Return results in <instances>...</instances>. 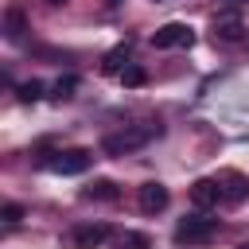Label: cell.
Returning <instances> with one entry per match:
<instances>
[{"mask_svg":"<svg viewBox=\"0 0 249 249\" xmlns=\"http://www.w3.org/2000/svg\"><path fill=\"white\" fill-rule=\"evenodd\" d=\"M214 233H218V222H214V218H202V214L183 218V222L175 226V241H179V245H206Z\"/></svg>","mask_w":249,"mask_h":249,"instance_id":"obj_1","label":"cell"},{"mask_svg":"<svg viewBox=\"0 0 249 249\" xmlns=\"http://www.w3.org/2000/svg\"><path fill=\"white\" fill-rule=\"evenodd\" d=\"M156 132H160V124H152V128H124V132H117V136H105V140H101V148H105L109 156H124V152H132V148L148 144Z\"/></svg>","mask_w":249,"mask_h":249,"instance_id":"obj_2","label":"cell"},{"mask_svg":"<svg viewBox=\"0 0 249 249\" xmlns=\"http://www.w3.org/2000/svg\"><path fill=\"white\" fill-rule=\"evenodd\" d=\"M195 43V31L187 23H163L156 35H152V47L156 51H171V47H191Z\"/></svg>","mask_w":249,"mask_h":249,"instance_id":"obj_3","label":"cell"},{"mask_svg":"<svg viewBox=\"0 0 249 249\" xmlns=\"http://www.w3.org/2000/svg\"><path fill=\"white\" fill-rule=\"evenodd\" d=\"M51 163V171H58V175H82L89 163H93V152H86V148H70V152H58L54 160H47Z\"/></svg>","mask_w":249,"mask_h":249,"instance_id":"obj_4","label":"cell"},{"mask_svg":"<svg viewBox=\"0 0 249 249\" xmlns=\"http://www.w3.org/2000/svg\"><path fill=\"white\" fill-rule=\"evenodd\" d=\"M109 226L105 222H86V226H78L74 230V249H97V245H105L109 241Z\"/></svg>","mask_w":249,"mask_h":249,"instance_id":"obj_5","label":"cell"},{"mask_svg":"<svg viewBox=\"0 0 249 249\" xmlns=\"http://www.w3.org/2000/svg\"><path fill=\"white\" fill-rule=\"evenodd\" d=\"M218 187H222V198H226V202H241V198L249 195V179H245L241 171H222V175H218Z\"/></svg>","mask_w":249,"mask_h":249,"instance_id":"obj_6","label":"cell"},{"mask_svg":"<svg viewBox=\"0 0 249 249\" xmlns=\"http://www.w3.org/2000/svg\"><path fill=\"white\" fill-rule=\"evenodd\" d=\"M167 187L163 183H144L140 187V210L144 214H160V210H167Z\"/></svg>","mask_w":249,"mask_h":249,"instance_id":"obj_7","label":"cell"},{"mask_svg":"<svg viewBox=\"0 0 249 249\" xmlns=\"http://www.w3.org/2000/svg\"><path fill=\"white\" fill-rule=\"evenodd\" d=\"M191 202H195L198 210L218 206V202H222V187H218V179H198V183L191 187Z\"/></svg>","mask_w":249,"mask_h":249,"instance_id":"obj_8","label":"cell"},{"mask_svg":"<svg viewBox=\"0 0 249 249\" xmlns=\"http://www.w3.org/2000/svg\"><path fill=\"white\" fill-rule=\"evenodd\" d=\"M214 35H218V39H226V43L241 39V35H245L241 16H237V12H222V16H214Z\"/></svg>","mask_w":249,"mask_h":249,"instance_id":"obj_9","label":"cell"},{"mask_svg":"<svg viewBox=\"0 0 249 249\" xmlns=\"http://www.w3.org/2000/svg\"><path fill=\"white\" fill-rule=\"evenodd\" d=\"M82 195H86V198H97V202H113V198H117V183H109V179H93Z\"/></svg>","mask_w":249,"mask_h":249,"instance_id":"obj_10","label":"cell"},{"mask_svg":"<svg viewBox=\"0 0 249 249\" xmlns=\"http://www.w3.org/2000/svg\"><path fill=\"white\" fill-rule=\"evenodd\" d=\"M4 27H8V31H4L8 39H23V31H27V19H23V12H19V8H12V12L4 16Z\"/></svg>","mask_w":249,"mask_h":249,"instance_id":"obj_11","label":"cell"},{"mask_svg":"<svg viewBox=\"0 0 249 249\" xmlns=\"http://www.w3.org/2000/svg\"><path fill=\"white\" fill-rule=\"evenodd\" d=\"M117 249H152V237L148 233H136V230H124L117 237Z\"/></svg>","mask_w":249,"mask_h":249,"instance_id":"obj_12","label":"cell"},{"mask_svg":"<svg viewBox=\"0 0 249 249\" xmlns=\"http://www.w3.org/2000/svg\"><path fill=\"white\" fill-rule=\"evenodd\" d=\"M121 82H124L128 89H136V86L148 82V70H144V66H124V70H121Z\"/></svg>","mask_w":249,"mask_h":249,"instance_id":"obj_13","label":"cell"},{"mask_svg":"<svg viewBox=\"0 0 249 249\" xmlns=\"http://www.w3.org/2000/svg\"><path fill=\"white\" fill-rule=\"evenodd\" d=\"M121 58H128V43H121V47H113L105 54V74H117L121 70Z\"/></svg>","mask_w":249,"mask_h":249,"instance_id":"obj_14","label":"cell"},{"mask_svg":"<svg viewBox=\"0 0 249 249\" xmlns=\"http://www.w3.org/2000/svg\"><path fill=\"white\" fill-rule=\"evenodd\" d=\"M74 89H78V78H74V74H66V78H58V82H54V97H58V101L74 97Z\"/></svg>","mask_w":249,"mask_h":249,"instance_id":"obj_15","label":"cell"},{"mask_svg":"<svg viewBox=\"0 0 249 249\" xmlns=\"http://www.w3.org/2000/svg\"><path fill=\"white\" fill-rule=\"evenodd\" d=\"M16 93H19V101H39V97H43V82H39V78H31V82H23Z\"/></svg>","mask_w":249,"mask_h":249,"instance_id":"obj_16","label":"cell"},{"mask_svg":"<svg viewBox=\"0 0 249 249\" xmlns=\"http://www.w3.org/2000/svg\"><path fill=\"white\" fill-rule=\"evenodd\" d=\"M0 218H4V222H8V226H16V222H19V218H23V206H19V202H8V206H4V210H0Z\"/></svg>","mask_w":249,"mask_h":249,"instance_id":"obj_17","label":"cell"},{"mask_svg":"<svg viewBox=\"0 0 249 249\" xmlns=\"http://www.w3.org/2000/svg\"><path fill=\"white\" fill-rule=\"evenodd\" d=\"M47 4H66V0H47Z\"/></svg>","mask_w":249,"mask_h":249,"instance_id":"obj_18","label":"cell"},{"mask_svg":"<svg viewBox=\"0 0 249 249\" xmlns=\"http://www.w3.org/2000/svg\"><path fill=\"white\" fill-rule=\"evenodd\" d=\"M241 249H249V241H245V245H241Z\"/></svg>","mask_w":249,"mask_h":249,"instance_id":"obj_19","label":"cell"}]
</instances>
